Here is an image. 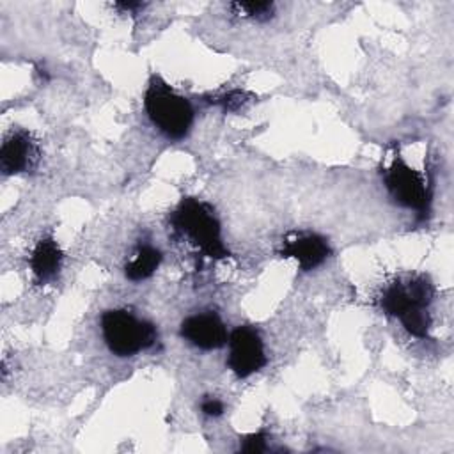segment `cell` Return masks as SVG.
<instances>
[{
    "mask_svg": "<svg viewBox=\"0 0 454 454\" xmlns=\"http://www.w3.org/2000/svg\"><path fill=\"white\" fill-rule=\"evenodd\" d=\"M168 225L172 232L184 238L200 254L211 259L229 257V250L222 239V225L211 204L184 197L168 215Z\"/></svg>",
    "mask_w": 454,
    "mask_h": 454,
    "instance_id": "obj_1",
    "label": "cell"
},
{
    "mask_svg": "<svg viewBox=\"0 0 454 454\" xmlns=\"http://www.w3.org/2000/svg\"><path fill=\"white\" fill-rule=\"evenodd\" d=\"M144 108L153 126L172 142L188 137L193 126L195 110L192 103L177 94L160 74H151L149 78Z\"/></svg>",
    "mask_w": 454,
    "mask_h": 454,
    "instance_id": "obj_2",
    "label": "cell"
},
{
    "mask_svg": "<svg viewBox=\"0 0 454 454\" xmlns=\"http://www.w3.org/2000/svg\"><path fill=\"white\" fill-rule=\"evenodd\" d=\"M99 326L108 351L119 358L135 356L158 344V328L154 323L137 317L128 309L105 310Z\"/></svg>",
    "mask_w": 454,
    "mask_h": 454,
    "instance_id": "obj_3",
    "label": "cell"
},
{
    "mask_svg": "<svg viewBox=\"0 0 454 454\" xmlns=\"http://www.w3.org/2000/svg\"><path fill=\"white\" fill-rule=\"evenodd\" d=\"M383 184L395 204L406 209H413L420 218H426L431 211L433 188L431 183L404 158L395 153L390 165L381 170Z\"/></svg>",
    "mask_w": 454,
    "mask_h": 454,
    "instance_id": "obj_4",
    "label": "cell"
},
{
    "mask_svg": "<svg viewBox=\"0 0 454 454\" xmlns=\"http://www.w3.org/2000/svg\"><path fill=\"white\" fill-rule=\"evenodd\" d=\"M434 300V286L426 275L397 277L378 296V307L399 321L411 312L427 310Z\"/></svg>",
    "mask_w": 454,
    "mask_h": 454,
    "instance_id": "obj_5",
    "label": "cell"
},
{
    "mask_svg": "<svg viewBox=\"0 0 454 454\" xmlns=\"http://www.w3.org/2000/svg\"><path fill=\"white\" fill-rule=\"evenodd\" d=\"M227 367L238 378H248L268 364L264 342L259 332L248 325L236 326L227 337Z\"/></svg>",
    "mask_w": 454,
    "mask_h": 454,
    "instance_id": "obj_6",
    "label": "cell"
},
{
    "mask_svg": "<svg viewBox=\"0 0 454 454\" xmlns=\"http://www.w3.org/2000/svg\"><path fill=\"white\" fill-rule=\"evenodd\" d=\"M278 255L286 259H294L301 271H312L332 255V247L328 239L317 232L294 231L282 239Z\"/></svg>",
    "mask_w": 454,
    "mask_h": 454,
    "instance_id": "obj_7",
    "label": "cell"
},
{
    "mask_svg": "<svg viewBox=\"0 0 454 454\" xmlns=\"http://www.w3.org/2000/svg\"><path fill=\"white\" fill-rule=\"evenodd\" d=\"M179 335L193 348L211 351L227 344V328L222 317L213 310H204L184 317L179 325Z\"/></svg>",
    "mask_w": 454,
    "mask_h": 454,
    "instance_id": "obj_8",
    "label": "cell"
},
{
    "mask_svg": "<svg viewBox=\"0 0 454 454\" xmlns=\"http://www.w3.org/2000/svg\"><path fill=\"white\" fill-rule=\"evenodd\" d=\"M39 161V145L30 131L12 129L0 147V168L4 176L30 172Z\"/></svg>",
    "mask_w": 454,
    "mask_h": 454,
    "instance_id": "obj_9",
    "label": "cell"
},
{
    "mask_svg": "<svg viewBox=\"0 0 454 454\" xmlns=\"http://www.w3.org/2000/svg\"><path fill=\"white\" fill-rule=\"evenodd\" d=\"M64 262V252L55 241L53 236H43L35 241L30 257H28V268L32 271L34 282L37 286H44L53 282Z\"/></svg>",
    "mask_w": 454,
    "mask_h": 454,
    "instance_id": "obj_10",
    "label": "cell"
},
{
    "mask_svg": "<svg viewBox=\"0 0 454 454\" xmlns=\"http://www.w3.org/2000/svg\"><path fill=\"white\" fill-rule=\"evenodd\" d=\"M163 254L151 243H138L133 257L124 264V275L131 282H142L160 268Z\"/></svg>",
    "mask_w": 454,
    "mask_h": 454,
    "instance_id": "obj_11",
    "label": "cell"
},
{
    "mask_svg": "<svg viewBox=\"0 0 454 454\" xmlns=\"http://www.w3.org/2000/svg\"><path fill=\"white\" fill-rule=\"evenodd\" d=\"M234 14L255 21H266L275 14V4L273 2H234L229 4Z\"/></svg>",
    "mask_w": 454,
    "mask_h": 454,
    "instance_id": "obj_12",
    "label": "cell"
},
{
    "mask_svg": "<svg viewBox=\"0 0 454 454\" xmlns=\"http://www.w3.org/2000/svg\"><path fill=\"white\" fill-rule=\"evenodd\" d=\"M268 447V434L264 431H257V433H250L247 436H243L239 440V450L243 452H266Z\"/></svg>",
    "mask_w": 454,
    "mask_h": 454,
    "instance_id": "obj_13",
    "label": "cell"
},
{
    "mask_svg": "<svg viewBox=\"0 0 454 454\" xmlns=\"http://www.w3.org/2000/svg\"><path fill=\"white\" fill-rule=\"evenodd\" d=\"M248 96H250V94H247V92H243V90H231V92H227V94H222V96L211 99V103L220 105L225 112H232V110H238L239 106H243V105L247 103V98H248Z\"/></svg>",
    "mask_w": 454,
    "mask_h": 454,
    "instance_id": "obj_14",
    "label": "cell"
},
{
    "mask_svg": "<svg viewBox=\"0 0 454 454\" xmlns=\"http://www.w3.org/2000/svg\"><path fill=\"white\" fill-rule=\"evenodd\" d=\"M200 411L207 417H220L223 413V403L216 397H206L200 403Z\"/></svg>",
    "mask_w": 454,
    "mask_h": 454,
    "instance_id": "obj_15",
    "label": "cell"
},
{
    "mask_svg": "<svg viewBox=\"0 0 454 454\" xmlns=\"http://www.w3.org/2000/svg\"><path fill=\"white\" fill-rule=\"evenodd\" d=\"M145 5L147 4H144V2H115V4H112V7H115L122 12H135V11L144 9Z\"/></svg>",
    "mask_w": 454,
    "mask_h": 454,
    "instance_id": "obj_16",
    "label": "cell"
}]
</instances>
